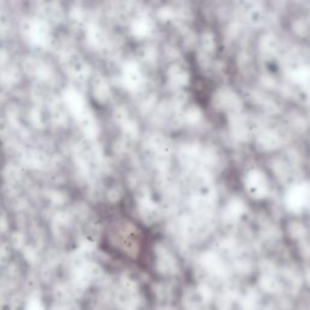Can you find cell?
<instances>
[{"label": "cell", "instance_id": "1", "mask_svg": "<svg viewBox=\"0 0 310 310\" xmlns=\"http://www.w3.org/2000/svg\"><path fill=\"white\" fill-rule=\"evenodd\" d=\"M24 30H26L29 41L34 45L45 48L51 40L50 24L46 20H40V18L29 20Z\"/></svg>", "mask_w": 310, "mask_h": 310}, {"label": "cell", "instance_id": "2", "mask_svg": "<svg viewBox=\"0 0 310 310\" xmlns=\"http://www.w3.org/2000/svg\"><path fill=\"white\" fill-rule=\"evenodd\" d=\"M63 101L64 106L67 107L70 114L74 116L76 120H79V119L90 112L87 108L86 102H85V98L75 88H67L63 94Z\"/></svg>", "mask_w": 310, "mask_h": 310}, {"label": "cell", "instance_id": "3", "mask_svg": "<svg viewBox=\"0 0 310 310\" xmlns=\"http://www.w3.org/2000/svg\"><path fill=\"white\" fill-rule=\"evenodd\" d=\"M67 69L68 72L74 76L78 80H85L87 79V76L90 75V68H88V64L82 60L81 56L76 54L69 55L67 58Z\"/></svg>", "mask_w": 310, "mask_h": 310}, {"label": "cell", "instance_id": "4", "mask_svg": "<svg viewBox=\"0 0 310 310\" xmlns=\"http://www.w3.org/2000/svg\"><path fill=\"white\" fill-rule=\"evenodd\" d=\"M24 164L33 168H42L48 164V158L38 150H29L23 154Z\"/></svg>", "mask_w": 310, "mask_h": 310}, {"label": "cell", "instance_id": "5", "mask_svg": "<svg viewBox=\"0 0 310 310\" xmlns=\"http://www.w3.org/2000/svg\"><path fill=\"white\" fill-rule=\"evenodd\" d=\"M76 121L79 122L81 131L85 134V136H86L87 138H94L95 136H96L97 125H96V121H95L94 116H92L90 112Z\"/></svg>", "mask_w": 310, "mask_h": 310}, {"label": "cell", "instance_id": "6", "mask_svg": "<svg viewBox=\"0 0 310 310\" xmlns=\"http://www.w3.org/2000/svg\"><path fill=\"white\" fill-rule=\"evenodd\" d=\"M64 107V103L60 102H54L51 106V119L57 125H66L68 121V115Z\"/></svg>", "mask_w": 310, "mask_h": 310}, {"label": "cell", "instance_id": "7", "mask_svg": "<svg viewBox=\"0 0 310 310\" xmlns=\"http://www.w3.org/2000/svg\"><path fill=\"white\" fill-rule=\"evenodd\" d=\"M0 81L6 86L16 84L18 81V70L15 67H6L0 72Z\"/></svg>", "mask_w": 310, "mask_h": 310}, {"label": "cell", "instance_id": "8", "mask_svg": "<svg viewBox=\"0 0 310 310\" xmlns=\"http://www.w3.org/2000/svg\"><path fill=\"white\" fill-rule=\"evenodd\" d=\"M86 36H87L88 42H90V45L95 46V48L100 46L103 41L102 32H101V29L98 28L96 24H90V26L87 27Z\"/></svg>", "mask_w": 310, "mask_h": 310}, {"label": "cell", "instance_id": "9", "mask_svg": "<svg viewBox=\"0 0 310 310\" xmlns=\"http://www.w3.org/2000/svg\"><path fill=\"white\" fill-rule=\"evenodd\" d=\"M70 224V216L66 212H58L54 218V228H68Z\"/></svg>", "mask_w": 310, "mask_h": 310}, {"label": "cell", "instance_id": "10", "mask_svg": "<svg viewBox=\"0 0 310 310\" xmlns=\"http://www.w3.org/2000/svg\"><path fill=\"white\" fill-rule=\"evenodd\" d=\"M30 120H32V122L36 127H44L46 118L44 116V113H42V110L40 108H34L32 109V112H30Z\"/></svg>", "mask_w": 310, "mask_h": 310}, {"label": "cell", "instance_id": "11", "mask_svg": "<svg viewBox=\"0 0 310 310\" xmlns=\"http://www.w3.org/2000/svg\"><path fill=\"white\" fill-rule=\"evenodd\" d=\"M107 94H108V87L106 86L103 80H96L94 85V95L96 97V100H101V98H106Z\"/></svg>", "mask_w": 310, "mask_h": 310}, {"label": "cell", "instance_id": "12", "mask_svg": "<svg viewBox=\"0 0 310 310\" xmlns=\"http://www.w3.org/2000/svg\"><path fill=\"white\" fill-rule=\"evenodd\" d=\"M4 174H5V178L9 181V182H15V181H17L18 178H20L21 172L17 167L8 166L5 168Z\"/></svg>", "mask_w": 310, "mask_h": 310}, {"label": "cell", "instance_id": "13", "mask_svg": "<svg viewBox=\"0 0 310 310\" xmlns=\"http://www.w3.org/2000/svg\"><path fill=\"white\" fill-rule=\"evenodd\" d=\"M49 196H50L52 202H55L56 205H62L63 202L66 201V196L60 192H52Z\"/></svg>", "mask_w": 310, "mask_h": 310}, {"label": "cell", "instance_id": "14", "mask_svg": "<svg viewBox=\"0 0 310 310\" xmlns=\"http://www.w3.org/2000/svg\"><path fill=\"white\" fill-rule=\"evenodd\" d=\"M8 131V124L4 120H0V135L5 134Z\"/></svg>", "mask_w": 310, "mask_h": 310}]
</instances>
